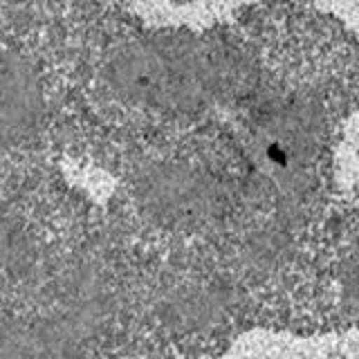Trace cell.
<instances>
[{
  "mask_svg": "<svg viewBox=\"0 0 359 359\" xmlns=\"http://www.w3.org/2000/svg\"><path fill=\"white\" fill-rule=\"evenodd\" d=\"M187 39L128 0H0V359H162L207 254Z\"/></svg>",
  "mask_w": 359,
  "mask_h": 359,
  "instance_id": "1",
  "label": "cell"
}]
</instances>
